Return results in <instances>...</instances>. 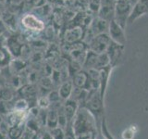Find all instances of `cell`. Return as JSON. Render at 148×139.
I'll use <instances>...</instances> for the list:
<instances>
[{
    "mask_svg": "<svg viewBox=\"0 0 148 139\" xmlns=\"http://www.w3.org/2000/svg\"><path fill=\"white\" fill-rule=\"evenodd\" d=\"M113 67L111 65H108L103 69H100L99 70V72H100V87H99V91H100V94L101 96L105 97V94H106V87H108V80H109V76H110V73L112 72Z\"/></svg>",
    "mask_w": 148,
    "mask_h": 139,
    "instance_id": "2e32d148",
    "label": "cell"
},
{
    "mask_svg": "<svg viewBox=\"0 0 148 139\" xmlns=\"http://www.w3.org/2000/svg\"><path fill=\"white\" fill-rule=\"evenodd\" d=\"M125 29L120 26L119 23L116 22L114 20H112L109 22L108 26V34L110 37L111 41L115 42V43L125 45H126V35H125Z\"/></svg>",
    "mask_w": 148,
    "mask_h": 139,
    "instance_id": "8992f818",
    "label": "cell"
},
{
    "mask_svg": "<svg viewBox=\"0 0 148 139\" xmlns=\"http://www.w3.org/2000/svg\"><path fill=\"white\" fill-rule=\"evenodd\" d=\"M124 47H125V45L117 44V43H115V42H113V41L110 42V44L108 45V49H106V53L108 54V58H109L110 65L113 68L117 67L118 65L119 64L120 60L122 59Z\"/></svg>",
    "mask_w": 148,
    "mask_h": 139,
    "instance_id": "5b68a950",
    "label": "cell"
},
{
    "mask_svg": "<svg viewBox=\"0 0 148 139\" xmlns=\"http://www.w3.org/2000/svg\"><path fill=\"white\" fill-rule=\"evenodd\" d=\"M62 107H63L64 113L66 115V118L68 120V122L72 123L74 117H75L80 106H79V104L75 100L67 99V100H65V102L62 104Z\"/></svg>",
    "mask_w": 148,
    "mask_h": 139,
    "instance_id": "5bb4252c",
    "label": "cell"
},
{
    "mask_svg": "<svg viewBox=\"0 0 148 139\" xmlns=\"http://www.w3.org/2000/svg\"><path fill=\"white\" fill-rule=\"evenodd\" d=\"M15 98V91L7 85L0 86V100L13 101Z\"/></svg>",
    "mask_w": 148,
    "mask_h": 139,
    "instance_id": "44dd1931",
    "label": "cell"
},
{
    "mask_svg": "<svg viewBox=\"0 0 148 139\" xmlns=\"http://www.w3.org/2000/svg\"><path fill=\"white\" fill-rule=\"evenodd\" d=\"M21 23L27 31H30L32 32H37V34L44 32L45 28V21L41 20L38 16H36L35 14L32 13L24 14L21 20Z\"/></svg>",
    "mask_w": 148,
    "mask_h": 139,
    "instance_id": "3957f363",
    "label": "cell"
},
{
    "mask_svg": "<svg viewBox=\"0 0 148 139\" xmlns=\"http://www.w3.org/2000/svg\"><path fill=\"white\" fill-rule=\"evenodd\" d=\"M83 106L91 111L95 120L99 119L100 116L104 114V97L101 96L99 89L89 91L87 99Z\"/></svg>",
    "mask_w": 148,
    "mask_h": 139,
    "instance_id": "6da1fadb",
    "label": "cell"
},
{
    "mask_svg": "<svg viewBox=\"0 0 148 139\" xmlns=\"http://www.w3.org/2000/svg\"><path fill=\"white\" fill-rule=\"evenodd\" d=\"M6 1H7V0H0V3H6Z\"/></svg>",
    "mask_w": 148,
    "mask_h": 139,
    "instance_id": "d6a6232c",
    "label": "cell"
},
{
    "mask_svg": "<svg viewBox=\"0 0 148 139\" xmlns=\"http://www.w3.org/2000/svg\"><path fill=\"white\" fill-rule=\"evenodd\" d=\"M36 106L41 109H48L51 106V102L47 96H41L37 98Z\"/></svg>",
    "mask_w": 148,
    "mask_h": 139,
    "instance_id": "cb8c5ba5",
    "label": "cell"
},
{
    "mask_svg": "<svg viewBox=\"0 0 148 139\" xmlns=\"http://www.w3.org/2000/svg\"><path fill=\"white\" fill-rule=\"evenodd\" d=\"M40 85L42 87L45 88V89L51 91L52 90V87L54 85V83H53V81H52V79H51L50 76H43L40 80Z\"/></svg>",
    "mask_w": 148,
    "mask_h": 139,
    "instance_id": "484cf974",
    "label": "cell"
},
{
    "mask_svg": "<svg viewBox=\"0 0 148 139\" xmlns=\"http://www.w3.org/2000/svg\"><path fill=\"white\" fill-rule=\"evenodd\" d=\"M28 119V111L13 110L12 112L8 114L3 120L8 123L9 127L16 126L22 123H25Z\"/></svg>",
    "mask_w": 148,
    "mask_h": 139,
    "instance_id": "30bf717a",
    "label": "cell"
},
{
    "mask_svg": "<svg viewBox=\"0 0 148 139\" xmlns=\"http://www.w3.org/2000/svg\"><path fill=\"white\" fill-rule=\"evenodd\" d=\"M135 127H131L128 128L127 130L122 133V138L123 139H133L134 134H135Z\"/></svg>",
    "mask_w": 148,
    "mask_h": 139,
    "instance_id": "f546056e",
    "label": "cell"
},
{
    "mask_svg": "<svg viewBox=\"0 0 148 139\" xmlns=\"http://www.w3.org/2000/svg\"><path fill=\"white\" fill-rule=\"evenodd\" d=\"M148 13V0H139L132 7L131 15L128 19V23L132 24L139 18Z\"/></svg>",
    "mask_w": 148,
    "mask_h": 139,
    "instance_id": "9c48e42d",
    "label": "cell"
},
{
    "mask_svg": "<svg viewBox=\"0 0 148 139\" xmlns=\"http://www.w3.org/2000/svg\"><path fill=\"white\" fill-rule=\"evenodd\" d=\"M50 133L52 139H64L65 137V130L60 128L59 126H57L53 129H50Z\"/></svg>",
    "mask_w": 148,
    "mask_h": 139,
    "instance_id": "d4e9b609",
    "label": "cell"
},
{
    "mask_svg": "<svg viewBox=\"0 0 148 139\" xmlns=\"http://www.w3.org/2000/svg\"><path fill=\"white\" fill-rule=\"evenodd\" d=\"M31 108L29 100H27L23 97L17 98L14 101V110H20V111H28Z\"/></svg>",
    "mask_w": 148,
    "mask_h": 139,
    "instance_id": "603a6c76",
    "label": "cell"
},
{
    "mask_svg": "<svg viewBox=\"0 0 148 139\" xmlns=\"http://www.w3.org/2000/svg\"><path fill=\"white\" fill-rule=\"evenodd\" d=\"M114 1H117V0H114Z\"/></svg>",
    "mask_w": 148,
    "mask_h": 139,
    "instance_id": "836d02e7",
    "label": "cell"
},
{
    "mask_svg": "<svg viewBox=\"0 0 148 139\" xmlns=\"http://www.w3.org/2000/svg\"><path fill=\"white\" fill-rule=\"evenodd\" d=\"M22 42L20 41L18 36H10L7 38L6 40V45L8 51L12 55V57L14 58H20L21 56V51L23 46Z\"/></svg>",
    "mask_w": 148,
    "mask_h": 139,
    "instance_id": "4fadbf2b",
    "label": "cell"
},
{
    "mask_svg": "<svg viewBox=\"0 0 148 139\" xmlns=\"http://www.w3.org/2000/svg\"><path fill=\"white\" fill-rule=\"evenodd\" d=\"M64 139H77L76 134L73 131L72 128V123H69L67 128L65 129V137Z\"/></svg>",
    "mask_w": 148,
    "mask_h": 139,
    "instance_id": "f1b7e54d",
    "label": "cell"
},
{
    "mask_svg": "<svg viewBox=\"0 0 148 139\" xmlns=\"http://www.w3.org/2000/svg\"><path fill=\"white\" fill-rule=\"evenodd\" d=\"M115 2L114 0H101L100 8L97 16L103 20L110 22L115 16Z\"/></svg>",
    "mask_w": 148,
    "mask_h": 139,
    "instance_id": "52a82bcc",
    "label": "cell"
},
{
    "mask_svg": "<svg viewBox=\"0 0 148 139\" xmlns=\"http://www.w3.org/2000/svg\"><path fill=\"white\" fill-rule=\"evenodd\" d=\"M100 5L101 0H88V8L90 9L91 12L96 14V15L100 8Z\"/></svg>",
    "mask_w": 148,
    "mask_h": 139,
    "instance_id": "4316f807",
    "label": "cell"
},
{
    "mask_svg": "<svg viewBox=\"0 0 148 139\" xmlns=\"http://www.w3.org/2000/svg\"><path fill=\"white\" fill-rule=\"evenodd\" d=\"M12 60V55L6 45H0V70L8 68Z\"/></svg>",
    "mask_w": 148,
    "mask_h": 139,
    "instance_id": "d6986e66",
    "label": "cell"
},
{
    "mask_svg": "<svg viewBox=\"0 0 148 139\" xmlns=\"http://www.w3.org/2000/svg\"><path fill=\"white\" fill-rule=\"evenodd\" d=\"M17 93L20 96V97H23V98L31 101L37 97L38 89H36L35 85H32V83H26V85H23L18 88L17 90Z\"/></svg>",
    "mask_w": 148,
    "mask_h": 139,
    "instance_id": "9a60e30c",
    "label": "cell"
},
{
    "mask_svg": "<svg viewBox=\"0 0 148 139\" xmlns=\"http://www.w3.org/2000/svg\"><path fill=\"white\" fill-rule=\"evenodd\" d=\"M73 88H74V85H73L71 78H69L68 80L64 81L60 83L58 91V94H59V96H60V98H61V100L65 101L71 97V93L73 91Z\"/></svg>",
    "mask_w": 148,
    "mask_h": 139,
    "instance_id": "e0dca14e",
    "label": "cell"
},
{
    "mask_svg": "<svg viewBox=\"0 0 148 139\" xmlns=\"http://www.w3.org/2000/svg\"><path fill=\"white\" fill-rule=\"evenodd\" d=\"M98 57H99L98 53H95L94 51L88 49L84 62H83L82 65V69L85 70V71L90 69H96V65L97 62H98Z\"/></svg>",
    "mask_w": 148,
    "mask_h": 139,
    "instance_id": "ac0fdd59",
    "label": "cell"
},
{
    "mask_svg": "<svg viewBox=\"0 0 148 139\" xmlns=\"http://www.w3.org/2000/svg\"><path fill=\"white\" fill-rule=\"evenodd\" d=\"M44 32H45V36L47 39L51 40V39L54 38V36H55V29H54V27L52 25H50L48 27H45Z\"/></svg>",
    "mask_w": 148,
    "mask_h": 139,
    "instance_id": "4dcf8cb0",
    "label": "cell"
},
{
    "mask_svg": "<svg viewBox=\"0 0 148 139\" xmlns=\"http://www.w3.org/2000/svg\"><path fill=\"white\" fill-rule=\"evenodd\" d=\"M25 123L9 127L8 131V139H21L26 129Z\"/></svg>",
    "mask_w": 148,
    "mask_h": 139,
    "instance_id": "ffe728a7",
    "label": "cell"
},
{
    "mask_svg": "<svg viewBox=\"0 0 148 139\" xmlns=\"http://www.w3.org/2000/svg\"><path fill=\"white\" fill-rule=\"evenodd\" d=\"M132 5L129 0H117L115 2V16L114 21L119 23L123 29L128 24V19L131 15Z\"/></svg>",
    "mask_w": 148,
    "mask_h": 139,
    "instance_id": "7a4b0ae2",
    "label": "cell"
},
{
    "mask_svg": "<svg viewBox=\"0 0 148 139\" xmlns=\"http://www.w3.org/2000/svg\"><path fill=\"white\" fill-rule=\"evenodd\" d=\"M108 26H109L108 21H106L97 16V17L92 18L91 24L88 28L92 32V34L95 35H97L101 34H108Z\"/></svg>",
    "mask_w": 148,
    "mask_h": 139,
    "instance_id": "7c38bea8",
    "label": "cell"
},
{
    "mask_svg": "<svg viewBox=\"0 0 148 139\" xmlns=\"http://www.w3.org/2000/svg\"><path fill=\"white\" fill-rule=\"evenodd\" d=\"M111 42L108 34H101L95 35L94 38L88 44V48L95 53H104L108 49Z\"/></svg>",
    "mask_w": 148,
    "mask_h": 139,
    "instance_id": "277c9868",
    "label": "cell"
},
{
    "mask_svg": "<svg viewBox=\"0 0 148 139\" xmlns=\"http://www.w3.org/2000/svg\"><path fill=\"white\" fill-rule=\"evenodd\" d=\"M83 32H84V28L81 26L68 27L63 34L64 42L68 44H74L77 42H81L83 38Z\"/></svg>",
    "mask_w": 148,
    "mask_h": 139,
    "instance_id": "ba28073f",
    "label": "cell"
},
{
    "mask_svg": "<svg viewBox=\"0 0 148 139\" xmlns=\"http://www.w3.org/2000/svg\"><path fill=\"white\" fill-rule=\"evenodd\" d=\"M138 1H139V0H129V2H130V3H131V4L132 5V7H133L134 5H135V4H136V3H137Z\"/></svg>",
    "mask_w": 148,
    "mask_h": 139,
    "instance_id": "1f68e13d",
    "label": "cell"
},
{
    "mask_svg": "<svg viewBox=\"0 0 148 139\" xmlns=\"http://www.w3.org/2000/svg\"><path fill=\"white\" fill-rule=\"evenodd\" d=\"M14 110V100L13 101H5L0 100V116L5 118L8 114Z\"/></svg>",
    "mask_w": 148,
    "mask_h": 139,
    "instance_id": "7402d4cb",
    "label": "cell"
},
{
    "mask_svg": "<svg viewBox=\"0 0 148 139\" xmlns=\"http://www.w3.org/2000/svg\"><path fill=\"white\" fill-rule=\"evenodd\" d=\"M71 80L73 83L74 87L82 88V89H86L88 91L92 90V86L90 83L89 76L85 70H82L79 72H77L75 75L71 77Z\"/></svg>",
    "mask_w": 148,
    "mask_h": 139,
    "instance_id": "8fae6325",
    "label": "cell"
},
{
    "mask_svg": "<svg viewBox=\"0 0 148 139\" xmlns=\"http://www.w3.org/2000/svg\"><path fill=\"white\" fill-rule=\"evenodd\" d=\"M47 96H48V98L51 102V104L58 103V102H60V100H61L58 90H51L47 94Z\"/></svg>",
    "mask_w": 148,
    "mask_h": 139,
    "instance_id": "83f0119b",
    "label": "cell"
}]
</instances>
